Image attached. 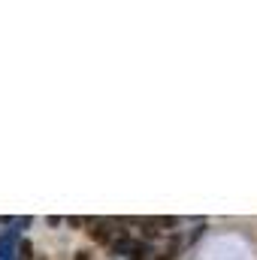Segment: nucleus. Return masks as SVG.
I'll use <instances>...</instances> for the list:
<instances>
[{
  "instance_id": "obj_1",
  "label": "nucleus",
  "mask_w": 257,
  "mask_h": 260,
  "mask_svg": "<svg viewBox=\"0 0 257 260\" xmlns=\"http://www.w3.org/2000/svg\"><path fill=\"white\" fill-rule=\"evenodd\" d=\"M15 245H18V236H15V233H3V236H0V260L15 257Z\"/></svg>"
},
{
  "instance_id": "obj_2",
  "label": "nucleus",
  "mask_w": 257,
  "mask_h": 260,
  "mask_svg": "<svg viewBox=\"0 0 257 260\" xmlns=\"http://www.w3.org/2000/svg\"><path fill=\"white\" fill-rule=\"evenodd\" d=\"M91 224V236H94V242H109V227L115 224V221H88Z\"/></svg>"
},
{
  "instance_id": "obj_3",
  "label": "nucleus",
  "mask_w": 257,
  "mask_h": 260,
  "mask_svg": "<svg viewBox=\"0 0 257 260\" xmlns=\"http://www.w3.org/2000/svg\"><path fill=\"white\" fill-rule=\"evenodd\" d=\"M151 254V245L142 242V239H130V248H127V257L130 260H148Z\"/></svg>"
},
{
  "instance_id": "obj_4",
  "label": "nucleus",
  "mask_w": 257,
  "mask_h": 260,
  "mask_svg": "<svg viewBox=\"0 0 257 260\" xmlns=\"http://www.w3.org/2000/svg\"><path fill=\"white\" fill-rule=\"evenodd\" d=\"M15 254H18V260H34V245H30V239H18Z\"/></svg>"
},
{
  "instance_id": "obj_5",
  "label": "nucleus",
  "mask_w": 257,
  "mask_h": 260,
  "mask_svg": "<svg viewBox=\"0 0 257 260\" xmlns=\"http://www.w3.org/2000/svg\"><path fill=\"white\" fill-rule=\"evenodd\" d=\"M76 260H91V254H88V251H79V254H76Z\"/></svg>"
},
{
  "instance_id": "obj_6",
  "label": "nucleus",
  "mask_w": 257,
  "mask_h": 260,
  "mask_svg": "<svg viewBox=\"0 0 257 260\" xmlns=\"http://www.w3.org/2000/svg\"><path fill=\"white\" fill-rule=\"evenodd\" d=\"M157 260H170V257H157Z\"/></svg>"
}]
</instances>
